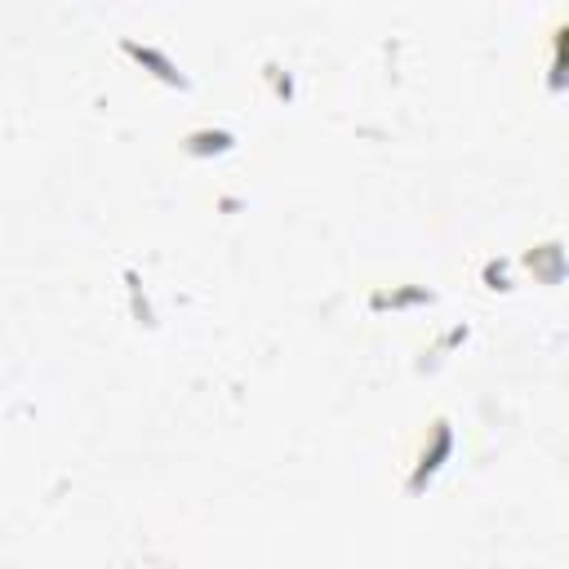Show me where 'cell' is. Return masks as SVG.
Listing matches in <instances>:
<instances>
[{
    "label": "cell",
    "mask_w": 569,
    "mask_h": 569,
    "mask_svg": "<svg viewBox=\"0 0 569 569\" xmlns=\"http://www.w3.org/2000/svg\"><path fill=\"white\" fill-rule=\"evenodd\" d=\"M129 53H133L138 62H151V67H156V76H164L169 84H182V76L173 71V62H169V58H160L156 49H138V44H129Z\"/></svg>",
    "instance_id": "cell-1"
}]
</instances>
